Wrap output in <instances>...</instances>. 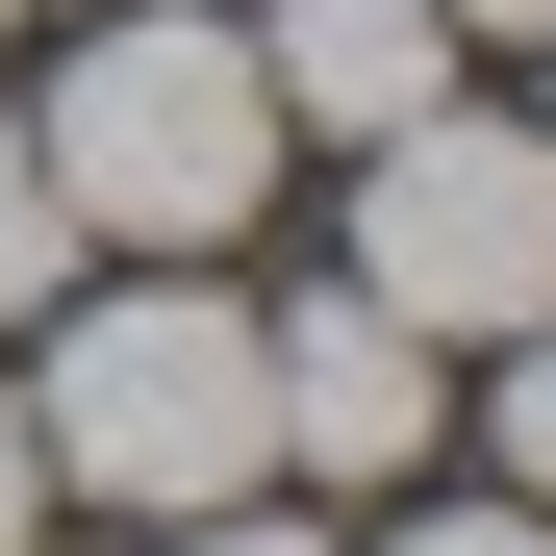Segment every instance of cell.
<instances>
[{
  "instance_id": "cell-1",
  "label": "cell",
  "mask_w": 556,
  "mask_h": 556,
  "mask_svg": "<svg viewBox=\"0 0 556 556\" xmlns=\"http://www.w3.org/2000/svg\"><path fill=\"white\" fill-rule=\"evenodd\" d=\"M26 152H51L76 253H228V228L278 203V152H304V127H278L253 26H203V0H127V26H76V51H51Z\"/></svg>"
},
{
  "instance_id": "cell-2",
  "label": "cell",
  "mask_w": 556,
  "mask_h": 556,
  "mask_svg": "<svg viewBox=\"0 0 556 556\" xmlns=\"http://www.w3.org/2000/svg\"><path fill=\"white\" fill-rule=\"evenodd\" d=\"M26 455L51 506H253L278 481V380H253V304H203V253H152L127 304H51V380H26Z\"/></svg>"
},
{
  "instance_id": "cell-3",
  "label": "cell",
  "mask_w": 556,
  "mask_h": 556,
  "mask_svg": "<svg viewBox=\"0 0 556 556\" xmlns=\"http://www.w3.org/2000/svg\"><path fill=\"white\" fill-rule=\"evenodd\" d=\"M354 304H405L430 354L556 329V127H506V102L380 127V152H354Z\"/></svg>"
},
{
  "instance_id": "cell-4",
  "label": "cell",
  "mask_w": 556,
  "mask_h": 556,
  "mask_svg": "<svg viewBox=\"0 0 556 556\" xmlns=\"http://www.w3.org/2000/svg\"><path fill=\"white\" fill-rule=\"evenodd\" d=\"M253 380H278V481H405V455H430V329L354 304V278L253 329Z\"/></svg>"
},
{
  "instance_id": "cell-5",
  "label": "cell",
  "mask_w": 556,
  "mask_h": 556,
  "mask_svg": "<svg viewBox=\"0 0 556 556\" xmlns=\"http://www.w3.org/2000/svg\"><path fill=\"white\" fill-rule=\"evenodd\" d=\"M253 76H278V127H354V152H380V127L455 102V0H278Z\"/></svg>"
},
{
  "instance_id": "cell-6",
  "label": "cell",
  "mask_w": 556,
  "mask_h": 556,
  "mask_svg": "<svg viewBox=\"0 0 556 556\" xmlns=\"http://www.w3.org/2000/svg\"><path fill=\"white\" fill-rule=\"evenodd\" d=\"M0 304H76V203H51L26 127H0Z\"/></svg>"
},
{
  "instance_id": "cell-7",
  "label": "cell",
  "mask_w": 556,
  "mask_h": 556,
  "mask_svg": "<svg viewBox=\"0 0 556 556\" xmlns=\"http://www.w3.org/2000/svg\"><path fill=\"white\" fill-rule=\"evenodd\" d=\"M481 455H506V506H556V329H506V405H481Z\"/></svg>"
},
{
  "instance_id": "cell-8",
  "label": "cell",
  "mask_w": 556,
  "mask_h": 556,
  "mask_svg": "<svg viewBox=\"0 0 556 556\" xmlns=\"http://www.w3.org/2000/svg\"><path fill=\"white\" fill-rule=\"evenodd\" d=\"M152 556H329V531H304V506H278V481H253V506H177Z\"/></svg>"
},
{
  "instance_id": "cell-9",
  "label": "cell",
  "mask_w": 556,
  "mask_h": 556,
  "mask_svg": "<svg viewBox=\"0 0 556 556\" xmlns=\"http://www.w3.org/2000/svg\"><path fill=\"white\" fill-rule=\"evenodd\" d=\"M380 556H556V506H430V531H380Z\"/></svg>"
},
{
  "instance_id": "cell-10",
  "label": "cell",
  "mask_w": 556,
  "mask_h": 556,
  "mask_svg": "<svg viewBox=\"0 0 556 556\" xmlns=\"http://www.w3.org/2000/svg\"><path fill=\"white\" fill-rule=\"evenodd\" d=\"M51 531V455H26V380H0V556Z\"/></svg>"
},
{
  "instance_id": "cell-11",
  "label": "cell",
  "mask_w": 556,
  "mask_h": 556,
  "mask_svg": "<svg viewBox=\"0 0 556 556\" xmlns=\"http://www.w3.org/2000/svg\"><path fill=\"white\" fill-rule=\"evenodd\" d=\"M455 26H506V51H556V0H455Z\"/></svg>"
},
{
  "instance_id": "cell-12",
  "label": "cell",
  "mask_w": 556,
  "mask_h": 556,
  "mask_svg": "<svg viewBox=\"0 0 556 556\" xmlns=\"http://www.w3.org/2000/svg\"><path fill=\"white\" fill-rule=\"evenodd\" d=\"M0 26H26V0H0Z\"/></svg>"
},
{
  "instance_id": "cell-13",
  "label": "cell",
  "mask_w": 556,
  "mask_h": 556,
  "mask_svg": "<svg viewBox=\"0 0 556 556\" xmlns=\"http://www.w3.org/2000/svg\"><path fill=\"white\" fill-rule=\"evenodd\" d=\"M531 127H556V102H531Z\"/></svg>"
}]
</instances>
